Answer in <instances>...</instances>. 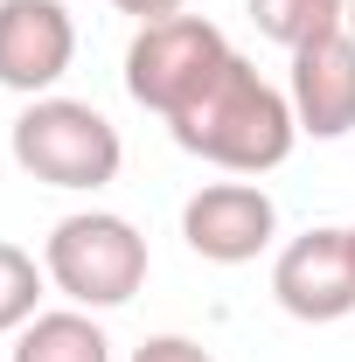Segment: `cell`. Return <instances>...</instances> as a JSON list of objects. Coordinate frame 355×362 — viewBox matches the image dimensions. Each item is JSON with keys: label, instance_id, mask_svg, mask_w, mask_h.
<instances>
[{"label": "cell", "instance_id": "obj_1", "mask_svg": "<svg viewBox=\"0 0 355 362\" xmlns=\"http://www.w3.org/2000/svg\"><path fill=\"white\" fill-rule=\"evenodd\" d=\"M168 133H175L181 153L209 160L223 175H272V168H286V153L300 139V119H293V98L258 77V63L230 56L216 70V84L188 112L168 119Z\"/></svg>", "mask_w": 355, "mask_h": 362}, {"label": "cell", "instance_id": "obj_2", "mask_svg": "<svg viewBox=\"0 0 355 362\" xmlns=\"http://www.w3.org/2000/svg\"><path fill=\"white\" fill-rule=\"evenodd\" d=\"M7 153H14V168L28 181H42V188H105V181H119L126 168V139L119 126L84 105V98H28V112L14 119V133H7Z\"/></svg>", "mask_w": 355, "mask_h": 362}, {"label": "cell", "instance_id": "obj_3", "mask_svg": "<svg viewBox=\"0 0 355 362\" xmlns=\"http://www.w3.org/2000/svg\"><path fill=\"white\" fill-rule=\"evenodd\" d=\"M146 237H139L126 216H112V209H77V216H63V223L49 230L42 244V272L49 286L70 300V307H126L139 286H146Z\"/></svg>", "mask_w": 355, "mask_h": 362}, {"label": "cell", "instance_id": "obj_4", "mask_svg": "<svg viewBox=\"0 0 355 362\" xmlns=\"http://www.w3.org/2000/svg\"><path fill=\"white\" fill-rule=\"evenodd\" d=\"M230 56H237V49L223 42V28L202 21V14L146 21L133 35V49H126V90H133V105L175 119V112H188L202 90L216 84V70Z\"/></svg>", "mask_w": 355, "mask_h": 362}, {"label": "cell", "instance_id": "obj_5", "mask_svg": "<svg viewBox=\"0 0 355 362\" xmlns=\"http://www.w3.org/2000/svg\"><path fill=\"white\" fill-rule=\"evenodd\" d=\"M272 300L286 307L293 320L307 327H327V320H349L355 314V251H349V230H307L279 251L272 265Z\"/></svg>", "mask_w": 355, "mask_h": 362}, {"label": "cell", "instance_id": "obj_6", "mask_svg": "<svg viewBox=\"0 0 355 362\" xmlns=\"http://www.w3.org/2000/svg\"><path fill=\"white\" fill-rule=\"evenodd\" d=\"M181 237L209 265H251L279 237V209L258 181H209L181 202Z\"/></svg>", "mask_w": 355, "mask_h": 362}, {"label": "cell", "instance_id": "obj_7", "mask_svg": "<svg viewBox=\"0 0 355 362\" xmlns=\"http://www.w3.org/2000/svg\"><path fill=\"white\" fill-rule=\"evenodd\" d=\"M77 63V21L63 0H0V90L49 98Z\"/></svg>", "mask_w": 355, "mask_h": 362}, {"label": "cell", "instance_id": "obj_8", "mask_svg": "<svg viewBox=\"0 0 355 362\" xmlns=\"http://www.w3.org/2000/svg\"><path fill=\"white\" fill-rule=\"evenodd\" d=\"M286 98H293L300 133H313V139H349L355 133V35L349 28L293 49V84H286Z\"/></svg>", "mask_w": 355, "mask_h": 362}, {"label": "cell", "instance_id": "obj_9", "mask_svg": "<svg viewBox=\"0 0 355 362\" xmlns=\"http://www.w3.org/2000/svg\"><path fill=\"white\" fill-rule=\"evenodd\" d=\"M14 362H112V341L84 307H56L14 334Z\"/></svg>", "mask_w": 355, "mask_h": 362}, {"label": "cell", "instance_id": "obj_10", "mask_svg": "<svg viewBox=\"0 0 355 362\" xmlns=\"http://www.w3.org/2000/svg\"><path fill=\"white\" fill-rule=\"evenodd\" d=\"M244 7H251V28L265 42H279L286 56L334 35V28H349V0H244Z\"/></svg>", "mask_w": 355, "mask_h": 362}, {"label": "cell", "instance_id": "obj_11", "mask_svg": "<svg viewBox=\"0 0 355 362\" xmlns=\"http://www.w3.org/2000/svg\"><path fill=\"white\" fill-rule=\"evenodd\" d=\"M42 286H49V272L35 265V251L0 244V334H21L42 314Z\"/></svg>", "mask_w": 355, "mask_h": 362}, {"label": "cell", "instance_id": "obj_12", "mask_svg": "<svg viewBox=\"0 0 355 362\" xmlns=\"http://www.w3.org/2000/svg\"><path fill=\"white\" fill-rule=\"evenodd\" d=\"M133 362H216L202 341H188V334H153V341H139Z\"/></svg>", "mask_w": 355, "mask_h": 362}, {"label": "cell", "instance_id": "obj_13", "mask_svg": "<svg viewBox=\"0 0 355 362\" xmlns=\"http://www.w3.org/2000/svg\"><path fill=\"white\" fill-rule=\"evenodd\" d=\"M112 7H119V14H133L139 28H146V21H175L188 0H112Z\"/></svg>", "mask_w": 355, "mask_h": 362}, {"label": "cell", "instance_id": "obj_14", "mask_svg": "<svg viewBox=\"0 0 355 362\" xmlns=\"http://www.w3.org/2000/svg\"><path fill=\"white\" fill-rule=\"evenodd\" d=\"M349 35H355V0H349Z\"/></svg>", "mask_w": 355, "mask_h": 362}, {"label": "cell", "instance_id": "obj_15", "mask_svg": "<svg viewBox=\"0 0 355 362\" xmlns=\"http://www.w3.org/2000/svg\"><path fill=\"white\" fill-rule=\"evenodd\" d=\"M349 251H355V223H349Z\"/></svg>", "mask_w": 355, "mask_h": 362}]
</instances>
